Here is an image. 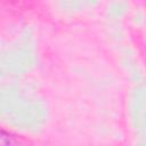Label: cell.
Wrapping results in <instances>:
<instances>
[{
  "instance_id": "obj_1",
  "label": "cell",
  "mask_w": 146,
  "mask_h": 146,
  "mask_svg": "<svg viewBox=\"0 0 146 146\" xmlns=\"http://www.w3.org/2000/svg\"><path fill=\"white\" fill-rule=\"evenodd\" d=\"M19 143L16 137H14L10 132L6 130H1L0 132V145H17Z\"/></svg>"
}]
</instances>
